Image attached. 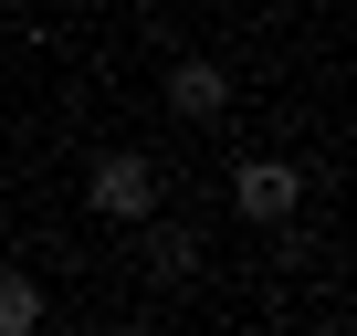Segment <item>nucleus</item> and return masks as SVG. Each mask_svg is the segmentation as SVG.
<instances>
[{"mask_svg": "<svg viewBox=\"0 0 357 336\" xmlns=\"http://www.w3.org/2000/svg\"><path fill=\"white\" fill-rule=\"evenodd\" d=\"M84 200H95L105 221H147V211H158V158H137V147L95 158V179H84Z\"/></svg>", "mask_w": 357, "mask_h": 336, "instance_id": "obj_1", "label": "nucleus"}, {"mask_svg": "<svg viewBox=\"0 0 357 336\" xmlns=\"http://www.w3.org/2000/svg\"><path fill=\"white\" fill-rule=\"evenodd\" d=\"M294 200H305V179H294L284 158H242L231 168V211L242 221H294Z\"/></svg>", "mask_w": 357, "mask_h": 336, "instance_id": "obj_2", "label": "nucleus"}, {"mask_svg": "<svg viewBox=\"0 0 357 336\" xmlns=\"http://www.w3.org/2000/svg\"><path fill=\"white\" fill-rule=\"evenodd\" d=\"M168 105L190 116V126H211V116L231 105V74H221L211 53H190V63H168Z\"/></svg>", "mask_w": 357, "mask_h": 336, "instance_id": "obj_3", "label": "nucleus"}, {"mask_svg": "<svg viewBox=\"0 0 357 336\" xmlns=\"http://www.w3.org/2000/svg\"><path fill=\"white\" fill-rule=\"evenodd\" d=\"M43 326V284L32 273H0V336H32Z\"/></svg>", "mask_w": 357, "mask_h": 336, "instance_id": "obj_4", "label": "nucleus"}, {"mask_svg": "<svg viewBox=\"0 0 357 336\" xmlns=\"http://www.w3.org/2000/svg\"><path fill=\"white\" fill-rule=\"evenodd\" d=\"M147 273H158V284H190V273H200V242H190V231H158V242H147Z\"/></svg>", "mask_w": 357, "mask_h": 336, "instance_id": "obj_5", "label": "nucleus"}]
</instances>
